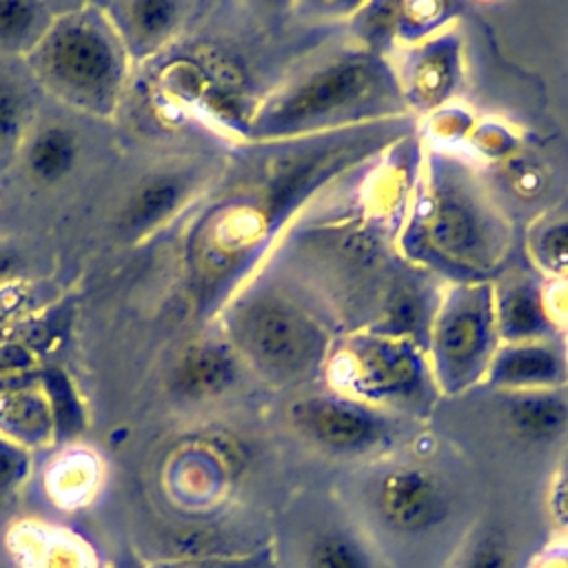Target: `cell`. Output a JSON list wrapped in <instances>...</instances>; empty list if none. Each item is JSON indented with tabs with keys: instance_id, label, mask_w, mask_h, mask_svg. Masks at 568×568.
Returning <instances> with one entry per match:
<instances>
[{
	"instance_id": "1",
	"label": "cell",
	"mask_w": 568,
	"mask_h": 568,
	"mask_svg": "<svg viewBox=\"0 0 568 568\" xmlns=\"http://www.w3.org/2000/svg\"><path fill=\"white\" fill-rule=\"evenodd\" d=\"M513 246V229L470 164L428 153L395 235L404 262L450 284L493 282Z\"/></svg>"
},
{
	"instance_id": "2",
	"label": "cell",
	"mask_w": 568,
	"mask_h": 568,
	"mask_svg": "<svg viewBox=\"0 0 568 568\" xmlns=\"http://www.w3.org/2000/svg\"><path fill=\"white\" fill-rule=\"evenodd\" d=\"M402 111L393 67L364 47L293 75L262 102L248 126L260 142H282L393 120Z\"/></svg>"
},
{
	"instance_id": "3",
	"label": "cell",
	"mask_w": 568,
	"mask_h": 568,
	"mask_svg": "<svg viewBox=\"0 0 568 568\" xmlns=\"http://www.w3.org/2000/svg\"><path fill=\"white\" fill-rule=\"evenodd\" d=\"M229 335L240 357L273 384H300L324 373L335 337L315 311L273 284L248 286L229 311Z\"/></svg>"
},
{
	"instance_id": "4",
	"label": "cell",
	"mask_w": 568,
	"mask_h": 568,
	"mask_svg": "<svg viewBox=\"0 0 568 568\" xmlns=\"http://www.w3.org/2000/svg\"><path fill=\"white\" fill-rule=\"evenodd\" d=\"M324 375L331 390L393 415L426 417L439 397L426 348L390 333L351 331L335 337Z\"/></svg>"
},
{
	"instance_id": "5",
	"label": "cell",
	"mask_w": 568,
	"mask_h": 568,
	"mask_svg": "<svg viewBox=\"0 0 568 568\" xmlns=\"http://www.w3.org/2000/svg\"><path fill=\"white\" fill-rule=\"evenodd\" d=\"M33 73L62 100L106 113L124 80V49L102 18L69 13L33 44Z\"/></svg>"
},
{
	"instance_id": "6",
	"label": "cell",
	"mask_w": 568,
	"mask_h": 568,
	"mask_svg": "<svg viewBox=\"0 0 568 568\" xmlns=\"http://www.w3.org/2000/svg\"><path fill=\"white\" fill-rule=\"evenodd\" d=\"M501 344L495 315V284H450L433 313L426 357L439 395H462L484 384Z\"/></svg>"
},
{
	"instance_id": "7",
	"label": "cell",
	"mask_w": 568,
	"mask_h": 568,
	"mask_svg": "<svg viewBox=\"0 0 568 568\" xmlns=\"http://www.w3.org/2000/svg\"><path fill=\"white\" fill-rule=\"evenodd\" d=\"M297 437L333 457H366L388 448L397 435V417L335 390L293 399L286 410Z\"/></svg>"
},
{
	"instance_id": "8",
	"label": "cell",
	"mask_w": 568,
	"mask_h": 568,
	"mask_svg": "<svg viewBox=\"0 0 568 568\" xmlns=\"http://www.w3.org/2000/svg\"><path fill=\"white\" fill-rule=\"evenodd\" d=\"M373 506L377 517L402 535H424L439 528L450 515V497L444 481L419 464L386 468L375 481Z\"/></svg>"
},
{
	"instance_id": "9",
	"label": "cell",
	"mask_w": 568,
	"mask_h": 568,
	"mask_svg": "<svg viewBox=\"0 0 568 568\" xmlns=\"http://www.w3.org/2000/svg\"><path fill=\"white\" fill-rule=\"evenodd\" d=\"M462 42L455 31H439L413 44L393 69L406 109L430 113L457 93L462 82Z\"/></svg>"
},
{
	"instance_id": "10",
	"label": "cell",
	"mask_w": 568,
	"mask_h": 568,
	"mask_svg": "<svg viewBox=\"0 0 568 568\" xmlns=\"http://www.w3.org/2000/svg\"><path fill=\"white\" fill-rule=\"evenodd\" d=\"M568 382L566 344L546 337L499 344L484 384L501 393L552 390Z\"/></svg>"
},
{
	"instance_id": "11",
	"label": "cell",
	"mask_w": 568,
	"mask_h": 568,
	"mask_svg": "<svg viewBox=\"0 0 568 568\" xmlns=\"http://www.w3.org/2000/svg\"><path fill=\"white\" fill-rule=\"evenodd\" d=\"M7 548L16 568H104L87 539L36 519L13 524L7 532Z\"/></svg>"
},
{
	"instance_id": "12",
	"label": "cell",
	"mask_w": 568,
	"mask_h": 568,
	"mask_svg": "<svg viewBox=\"0 0 568 568\" xmlns=\"http://www.w3.org/2000/svg\"><path fill=\"white\" fill-rule=\"evenodd\" d=\"M495 315L501 344L546 339L557 331L544 304V286L528 275L495 286Z\"/></svg>"
},
{
	"instance_id": "13",
	"label": "cell",
	"mask_w": 568,
	"mask_h": 568,
	"mask_svg": "<svg viewBox=\"0 0 568 568\" xmlns=\"http://www.w3.org/2000/svg\"><path fill=\"white\" fill-rule=\"evenodd\" d=\"M508 428L528 444H548L568 430V397L561 388L501 393Z\"/></svg>"
},
{
	"instance_id": "14",
	"label": "cell",
	"mask_w": 568,
	"mask_h": 568,
	"mask_svg": "<svg viewBox=\"0 0 568 568\" xmlns=\"http://www.w3.org/2000/svg\"><path fill=\"white\" fill-rule=\"evenodd\" d=\"M0 435L29 446H44L55 439L49 397L33 388L0 390Z\"/></svg>"
},
{
	"instance_id": "15",
	"label": "cell",
	"mask_w": 568,
	"mask_h": 568,
	"mask_svg": "<svg viewBox=\"0 0 568 568\" xmlns=\"http://www.w3.org/2000/svg\"><path fill=\"white\" fill-rule=\"evenodd\" d=\"M237 375L235 355L229 348L204 344L191 348L175 366L173 388L189 399H202L222 393Z\"/></svg>"
},
{
	"instance_id": "16",
	"label": "cell",
	"mask_w": 568,
	"mask_h": 568,
	"mask_svg": "<svg viewBox=\"0 0 568 568\" xmlns=\"http://www.w3.org/2000/svg\"><path fill=\"white\" fill-rule=\"evenodd\" d=\"M186 193L184 178L178 173L155 175L146 180L129 200L122 222L129 231H142L153 224H158L162 217H166L182 195Z\"/></svg>"
},
{
	"instance_id": "17",
	"label": "cell",
	"mask_w": 568,
	"mask_h": 568,
	"mask_svg": "<svg viewBox=\"0 0 568 568\" xmlns=\"http://www.w3.org/2000/svg\"><path fill=\"white\" fill-rule=\"evenodd\" d=\"M75 158H78L75 135L60 124L40 129L27 146V166L31 175L40 182L62 180L73 169Z\"/></svg>"
},
{
	"instance_id": "18",
	"label": "cell",
	"mask_w": 568,
	"mask_h": 568,
	"mask_svg": "<svg viewBox=\"0 0 568 568\" xmlns=\"http://www.w3.org/2000/svg\"><path fill=\"white\" fill-rule=\"evenodd\" d=\"M306 568H373V557L353 530L328 528L311 539Z\"/></svg>"
},
{
	"instance_id": "19",
	"label": "cell",
	"mask_w": 568,
	"mask_h": 568,
	"mask_svg": "<svg viewBox=\"0 0 568 568\" xmlns=\"http://www.w3.org/2000/svg\"><path fill=\"white\" fill-rule=\"evenodd\" d=\"M98 484V464L89 453H69L58 459L49 475L51 495L64 506H78L91 499Z\"/></svg>"
},
{
	"instance_id": "20",
	"label": "cell",
	"mask_w": 568,
	"mask_h": 568,
	"mask_svg": "<svg viewBox=\"0 0 568 568\" xmlns=\"http://www.w3.org/2000/svg\"><path fill=\"white\" fill-rule=\"evenodd\" d=\"M455 4L446 2H393V40L422 42L450 20Z\"/></svg>"
},
{
	"instance_id": "21",
	"label": "cell",
	"mask_w": 568,
	"mask_h": 568,
	"mask_svg": "<svg viewBox=\"0 0 568 568\" xmlns=\"http://www.w3.org/2000/svg\"><path fill=\"white\" fill-rule=\"evenodd\" d=\"M528 253L539 271L561 277L568 275V217L546 220L532 229Z\"/></svg>"
},
{
	"instance_id": "22",
	"label": "cell",
	"mask_w": 568,
	"mask_h": 568,
	"mask_svg": "<svg viewBox=\"0 0 568 568\" xmlns=\"http://www.w3.org/2000/svg\"><path fill=\"white\" fill-rule=\"evenodd\" d=\"M129 16L131 31L138 40L158 42L162 40L171 27L178 20L180 7L175 2H162V0H146V2H131L124 7Z\"/></svg>"
},
{
	"instance_id": "23",
	"label": "cell",
	"mask_w": 568,
	"mask_h": 568,
	"mask_svg": "<svg viewBox=\"0 0 568 568\" xmlns=\"http://www.w3.org/2000/svg\"><path fill=\"white\" fill-rule=\"evenodd\" d=\"M149 568H277L273 548H257L240 555H202L155 561Z\"/></svg>"
},
{
	"instance_id": "24",
	"label": "cell",
	"mask_w": 568,
	"mask_h": 568,
	"mask_svg": "<svg viewBox=\"0 0 568 568\" xmlns=\"http://www.w3.org/2000/svg\"><path fill=\"white\" fill-rule=\"evenodd\" d=\"M42 7L31 2H0V49H16L40 31Z\"/></svg>"
},
{
	"instance_id": "25",
	"label": "cell",
	"mask_w": 568,
	"mask_h": 568,
	"mask_svg": "<svg viewBox=\"0 0 568 568\" xmlns=\"http://www.w3.org/2000/svg\"><path fill=\"white\" fill-rule=\"evenodd\" d=\"M455 568H513V552L501 532L484 530L468 541Z\"/></svg>"
},
{
	"instance_id": "26",
	"label": "cell",
	"mask_w": 568,
	"mask_h": 568,
	"mask_svg": "<svg viewBox=\"0 0 568 568\" xmlns=\"http://www.w3.org/2000/svg\"><path fill=\"white\" fill-rule=\"evenodd\" d=\"M29 450L0 435V506L20 493L29 477Z\"/></svg>"
},
{
	"instance_id": "27",
	"label": "cell",
	"mask_w": 568,
	"mask_h": 568,
	"mask_svg": "<svg viewBox=\"0 0 568 568\" xmlns=\"http://www.w3.org/2000/svg\"><path fill=\"white\" fill-rule=\"evenodd\" d=\"M544 304L555 328H568V275L552 277V282L544 286Z\"/></svg>"
},
{
	"instance_id": "28",
	"label": "cell",
	"mask_w": 568,
	"mask_h": 568,
	"mask_svg": "<svg viewBox=\"0 0 568 568\" xmlns=\"http://www.w3.org/2000/svg\"><path fill=\"white\" fill-rule=\"evenodd\" d=\"M548 513L557 528L568 532V462H564L552 477L548 493Z\"/></svg>"
},
{
	"instance_id": "29",
	"label": "cell",
	"mask_w": 568,
	"mask_h": 568,
	"mask_svg": "<svg viewBox=\"0 0 568 568\" xmlns=\"http://www.w3.org/2000/svg\"><path fill=\"white\" fill-rule=\"evenodd\" d=\"M20 118H22L20 95L13 91V87L0 82V144L9 142L18 133Z\"/></svg>"
},
{
	"instance_id": "30",
	"label": "cell",
	"mask_w": 568,
	"mask_h": 568,
	"mask_svg": "<svg viewBox=\"0 0 568 568\" xmlns=\"http://www.w3.org/2000/svg\"><path fill=\"white\" fill-rule=\"evenodd\" d=\"M528 568H568V541H555L541 548Z\"/></svg>"
},
{
	"instance_id": "31",
	"label": "cell",
	"mask_w": 568,
	"mask_h": 568,
	"mask_svg": "<svg viewBox=\"0 0 568 568\" xmlns=\"http://www.w3.org/2000/svg\"><path fill=\"white\" fill-rule=\"evenodd\" d=\"M564 344H566V355H568V339H566V342H564Z\"/></svg>"
}]
</instances>
